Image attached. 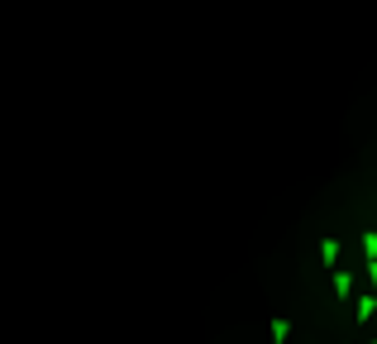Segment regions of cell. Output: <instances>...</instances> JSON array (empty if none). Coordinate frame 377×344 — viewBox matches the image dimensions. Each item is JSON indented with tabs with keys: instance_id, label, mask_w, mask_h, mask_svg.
I'll return each mask as SVG.
<instances>
[{
	"instance_id": "cell-1",
	"label": "cell",
	"mask_w": 377,
	"mask_h": 344,
	"mask_svg": "<svg viewBox=\"0 0 377 344\" xmlns=\"http://www.w3.org/2000/svg\"><path fill=\"white\" fill-rule=\"evenodd\" d=\"M201 344H377V67L334 163L244 263Z\"/></svg>"
}]
</instances>
